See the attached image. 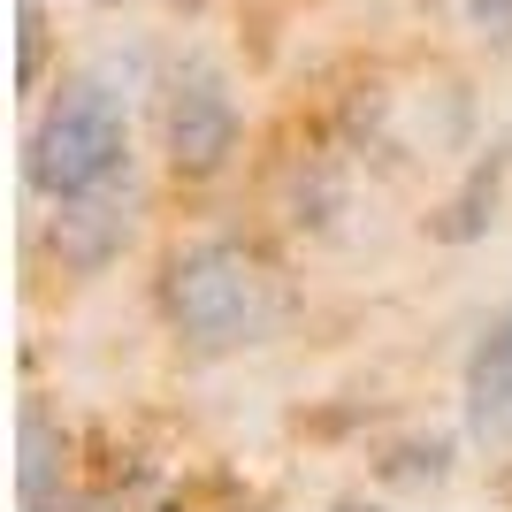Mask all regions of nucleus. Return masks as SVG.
Wrapping results in <instances>:
<instances>
[{
  "instance_id": "f257e3e1",
  "label": "nucleus",
  "mask_w": 512,
  "mask_h": 512,
  "mask_svg": "<svg viewBox=\"0 0 512 512\" xmlns=\"http://www.w3.org/2000/svg\"><path fill=\"white\" fill-rule=\"evenodd\" d=\"M130 161V107H123V85L107 69H85L54 92V107L39 115L31 130V153H23V176L31 192L69 207V199H92L107 192Z\"/></svg>"
},
{
  "instance_id": "f03ea898",
  "label": "nucleus",
  "mask_w": 512,
  "mask_h": 512,
  "mask_svg": "<svg viewBox=\"0 0 512 512\" xmlns=\"http://www.w3.org/2000/svg\"><path fill=\"white\" fill-rule=\"evenodd\" d=\"M161 306H169L176 337L199 344V352H237V344H260L283 314V291L268 276V260L230 245V237H207V245H184L161 276Z\"/></svg>"
},
{
  "instance_id": "7ed1b4c3",
  "label": "nucleus",
  "mask_w": 512,
  "mask_h": 512,
  "mask_svg": "<svg viewBox=\"0 0 512 512\" xmlns=\"http://www.w3.org/2000/svg\"><path fill=\"white\" fill-rule=\"evenodd\" d=\"M161 146L184 176H214L237 153V100L207 62H176L161 92Z\"/></svg>"
},
{
  "instance_id": "20e7f679",
  "label": "nucleus",
  "mask_w": 512,
  "mask_h": 512,
  "mask_svg": "<svg viewBox=\"0 0 512 512\" xmlns=\"http://www.w3.org/2000/svg\"><path fill=\"white\" fill-rule=\"evenodd\" d=\"M467 428L490 451H512V306L482 329L467 360Z\"/></svg>"
},
{
  "instance_id": "39448f33",
  "label": "nucleus",
  "mask_w": 512,
  "mask_h": 512,
  "mask_svg": "<svg viewBox=\"0 0 512 512\" xmlns=\"http://www.w3.org/2000/svg\"><path fill=\"white\" fill-rule=\"evenodd\" d=\"M46 474H54V428H46V413L31 406L23 413V497H31V505H39Z\"/></svg>"
},
{
  "instance_id": "423d86ee",
  "label": "nucleus",
  "mask_w": 512,
  "mask_h": 512,
  "mask_svg": "<svg viewBox=\"0 0 512 512\" xmlns=\"http://www.w3.org/2000/svg\"><path fill=\"white\" fill-rule=\"evenodd\" d=\"M467 16H474V31L505 39V31H512V0H467Z\"/></svg>"
}]
</instances>
